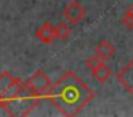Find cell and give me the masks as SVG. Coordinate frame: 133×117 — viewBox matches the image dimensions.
<instances>
[{
	"mask_svg": "<svg viewBox=\"0 0 133 117\" xmlns=\"http://www.w3.org/2000/svg\"><path fill=\"white\" fill-rule=\"evenodd\" d=\"M44 97L63 116L73 117L77 116L95 99V91L75 71L69 70L53 83L52 88Z\"/></svg>",
	"mask_w": 133,
	"mask_h": 117,
	"instance_id": "obj_1",
	"label": "cell"
},
{
	"mask_svg": "<svg viewBox=\"0 0 133 117\" xmlns=\"http://www.w3.org/2000/svg\"><path fill=\"white\" fill-rule=\"evenodd\" d=\"M42 101V96L33 93L22 79L16 81L13 88L0 99V107L12 117H23L30 114Z\"/></svg>",
	"mask_w": 133,
	"mask_h": 117,
	"instance_id": "obj_2",
	"label": "cell"
},
{
	"mask_svg": "<svg viewBox=\"0 0 133 117\" xmlns=\"http://www.w3.org/2000/svg\"><path fill=\"white\" fill-rule=\"evenodd\" d=\"M24 84H26L33 93L44 97L47 93H49L50 88H52L53 83H52V80L49 79V76H47L43 70H37V71H35V73H33L26 81H24Z\"/></svg>",
	"mask_w": 133,
	"mask_h": 117,
	"instance_id": "obj_3",
	"label": "cell"
},
{
	"mask_svg": "<svg viewBox=\"0 0 133 117\" xmlns=\"http://www.w3.org/2000/svg\"><path fill=\"white\" fill-rule=\"evenodd\" d=\"M63 17L69 24H77L86 17V9L77 0H72L63 9Z\"/></svg>",
	"mask_w": 133,
	"mask_h": 117,
	"instance_id": "obj_4",
	"label": "cell"
},
{
	"mask_svg": "<svg viewBox=\"0 0 133 117\" xmlns=\"http://www.w3.org/2000/svg\"><path fill=\"white\" fill-rule=\"evenodd\" d=\"M116 80L127 93L133 96V59L116 74Z\"/></svg>",
	"mask_w": 133,
	"mask_h": 117,
	"instance_id": "obj_5",
	"label": "cell"
},
{
	"mask_svg": "<svg viewBox=\"0 0 133 117\" xmlns=\"http://www.w3.org/2000/svg\"><path fill=\"white\" fill-rule=\"evenodd\" d=\"M36 37L44 44H52L56 39V27L50 22H46L44 24H42L36 31Z\"/></svg>",
	"mask_w": 133,
	"mask_h": 117,
	"instance_id": "obj_6",
	"label": "cell"
},
{
	"mask_svg": "<svg viewBox=\"0 0 133 117\" xmlns=\"http://www.w3.org/2000/svg\"><path fill=\"white\" fill-rule=\"evenodd\" d=\"M95 54H97L102 60H109L116 54V47L110 42L102 39L100 42H99V44L96 46V49H95Z\"/></svg>",
	"mask_w": 133,
	"mask_h": 117,
	"instance_id": "obj_7",
	"label": "cell"
},
{
	"mask_svg": "<svg viewBox=\"0 0 133 117\" xmlns=\"http://www.w3.org/2000/svg\"><path fill=\"white\" fill-rule=\"evenodd\" d=\"M17 80H19V77L12 76V73H9V71L0 73V99L4 97L10 90H12Z\"/></svg>",
	"mask_w": 133,
	"mask_h": 117,
	"instance_id": "obj_8",
	"label": "cell"
},
{
	"mask_svg": "<svg viewBox=\"0 0 133 117\" xmlns=\"http://www.w3.org/2000/svg\"><path fill=\"white\" fill-rule=\"evenodd\" d=\"M92 74L99 83H106L107 80L110 79V76H112V68L103 61L97 68H95V70L92 71Z\"/></svg>",
	"mask_w": 133,
	"mask_h": 117,
	"instance_id": "obj_9",
	"label": "cell"
},
{
	"mask_svg": "<svg viewBox=\"0 0 133 117\" xmlns=\"http://www.w3.org/2000/svg\"><path fill=\"white\" fill-rule=\"evenodd\" d=\"M55 27H56V39L57 40L66 42L70 37V34H72V29H70V24L67 22H60Z\"/></svg>",
	"mask_w": 133,
	"mask_h": 117,
	"instance_id": "obj_10",
	"label": "cell"
},
{
	"mask_svg": "<svg viewBox=\"0 0 133 117\" xmlns=\"http://www.w3.org/2000/svg\"><path fill=\"white\" fill-rule=\"evenodd\" d=\"M103 61H104V60H102L100 57L97 56V54H93V56H90L89 59H87L86 61H84V66H86V67L89 68L90 71H93L95 68H97Z\"/></svg>",
	"mask_w": 133,
	"mask_h": 117,
	"instance_id": "obj_11",
	"label": "cell"
},
{
	"mask_svg": "<svg viewBox=\"0 0 133 117\" xmlns=\"http://www.w3.org/2000/svg\"><path fill=\"white\" fill-rule=\"evenodd\" d=\"M120 22H122V24H123L126 29H129V30H130V29H133V17L130 16L129 13H124L123 16H122Z\"/></svg>",
	"mask_w": 133,
	"mask_h": 117,
	"instance_id": "obj_12",
	"label": "cell"
},
{
	"mask_svg": "<svg viewBox=\"0 0 133 117\" xmlns=\"http://www.w3.org/2000/svg\"><path fill=\"white\" fill-rule=\"evenodd\" d=\"M126 13H129L130 16L133 17V2H132V4H130L129 7H127V11H126Z\"/></svg>",
	"mask_w": 133,
	"mask_h": 117,
	"instance_id": "obj_13",
	"label": "cell"
}]
</instances>
